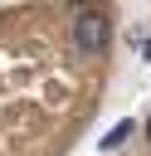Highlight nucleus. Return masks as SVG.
I'll return each mask as SVG.
<instances>
[{
    "label": "nucleus",
    "instance_id": "f257e3e1",
    "mask_svg": "<svg viewBox=\"0 0 151 156\" xmlns=\"http://www.w3.org/2000/svg\"><path fill=\"white\" fill-rule=\"evenodd\" d=\"M107 39H112V20H107L97 5H83V10L73 15V44H78L83 54H102Z\"/></svg>",
    "mask_w": 151,
    "mask_h": 156
},
{
    "label": "nucleus",
    "instance_id": "f03ea898",
    "mask_svg": "<svg viewBox=\"0 0 151 156\" xmlns=\"http://www.w3.org/2000/svg\"><path fill=\"white\" fill-rule=\"evenodd\" d=\"M127 132H132V122H122V127H112V132L102 136V151H112V146H122V141H127Z\"/></svg>",
    "mask_w": 151,
    "mask_h": 156
},
{
    "label": "nucleus",
    "instance_id": "7ed1b4c3",
    "mask_svg": "<svg viewBox=\"0 0 151 156\" xmlns=\"http://www.w3.org/2000/svg\"><path fill=\"white\" fill-rule=\"evenodd\" d=\"M141 54H146V58H151V34H146V39H141Z\"/></svg>",
    "mask_w": 151,
    "mask_h": 156
},
{
    "label": "nucleus",
    "instance_id": "20e7f679",
    "mask_svg": "<svg viewBox=\"0 0 151 156\" xmlns=\"http://www.w3.org/2000/svg\"><path fill=\"white\" fill-rule=\"evenodd\" d=\"M146 136H151V122H146Z\"/></svg>",
    "mask_w": 151,
    "mask_h": 156
}]
</instances>
